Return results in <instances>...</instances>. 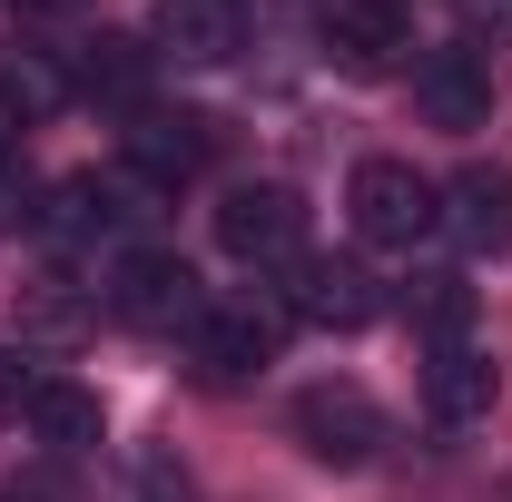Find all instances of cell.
I'll use <instances>...</instances> for the list:
<instances>
[{"instance_id": "1", "label": "cell", "mask_w": 512, "mask_h": 502, "mask_svg": "<svg viewBox=\"0 0 512 502\" xmlns=\"http://www.w3.org/2000/svg\"><path fill=\"white\" fill-rule=\"evenodd\" d=\"M345 207H355V237L365 247H424L444 227V188L414 158H365L355 188H345Z\"/></svg>"}, {"instance_id": "2", "label": "cell", "mask_w": 512, "mask_h": 502, "mask_svg": "<svg viewBox=\"0 0 512 502\" xmlns=\"http://www.w3.org/2000/svg\"><path fill=\"white\" fill-rule=\"evenodd\" d=\"M207 306H217V296H207V276H197L188 256H168V247L119 256V276H109V315L138 325V335H188Z\"/></svg>"}, {"instance_id": "3", "label": "cell", "mask_w": 512, "mask_h": 502, "mask_svg": "<svg viewBox=\"0 0 512 502\" xmlns=\"http://www.w3.org/2000/svg\"><path fill=\"white\" fill-rule=\"evenodd\" d=\"M286 325H296L286 306L227 296V306H207V315L188 325V355H197V375H207V384H247V375H266V365H276Z\"/></svg>"}, {"instance_id": "4", "label": "cell", "mask_w": 512, "mask_h": 502, "mask_svg": "<svg viewBox=\"0 0 512 502\" xmlns=\"http://www.w3.org/2000/svg\"><path fill=\"white\" fill-rule=\"evenodd\" d=\"M316 30H325V60L355 69V79H394V69L424 50L404 0H316Z\"/></svg>"}, {"instance_id": "5", "label": "cell", "mask_w": 512, "mask_h": 502, "mask_svg": "<svg viewBox=\"0 0 512 502\" xmlns=\"http://www.w3.org/2000/svg\"><path fill=\"white\" fill-rule=\"evenodd\" d=\"M128 148V178L148 197H178L188 178H207V158H217V119H197V109H138L119 128Z\"/></svg>"}, {"instance_id": "6", "label": "cell", "mask_w": 512, "mask_h": 502, "mask_svg": "<svg viewBox=\"0 0 512 502\" xmlns=\"http://www.w3.org/2000/svg\"><path fill=\"white\" fill-rule=\"evenodd\" d=\"M217 247L237 266H296L306 256V197L256 178V188H227L217 197Z\"/></svg>"}, {"instance_id": "7", "label": "cell", "mask_w": 512, "mask_h": 502, "mask_svg": "<svg viewBox=\"0 0 512 502\" xmlns=\"http://www.w3.org/2000/svg\"><path fill=\"white\" fill-rule=\"evenodd\" d=\"M384 434H394V424H384V404L365 384H306V394H296V443H306L316 463H335V473L375 463Z\"/></svg>"}, {"instance_id": "8", "label": "cell", "mask_w": 512, "mask_h": 502, "mask_svg": "<svg viewBox=\"0 0 512 502\" xmlns=\"http://www.w3.org/2000/svg\"><path fill=\"white\" fill-rule=\"evenodd\" d=\"M286 276H296V286H286V315H306V325H325V335H355V325L384 315V286H375L365 256H316L306 247Z\"/></svg>"}, {"instance_id": "9", "label": "cell", "mask_w": 512, "mask_h": 502, "mask_svg": "<svg viewBox=\"0 0 512 502\" xmlns=\"http://www.w3.org/2000/svg\"><path fill=\"white\" fill-rule=\"evenodd\" d=\"M414 109L434 128H483L493 119V69H483V50H473V40L424 50V60H414Z\"/></svg>"}, {"instance_id": "10", "label": "cell", "mask_w": 512, "mask_h": 502, "mask_svg": "<svg viewBox=\"0 0 512 502\" xmlns=\"http://www.w3.org/2000/svg\"><path fill=\"white\" fill-rule=\"evenodd\" d=\"M237 40H247L237 0H158V30H148V50H158V60H178V69L237 60Z\"/></svg>"}, {"instance_id": "11", "label": "cell", "mask_w": 512, "mask_h": 502, "mask_svg": "<svg viewBox=\"0 0 512 502\" xmlns=\"http://www.w3.org/2000/svg\"><path fill=\"white\" fill-rule=\"evenodd\" d=\"M444 227L463 237V256H512V168H463L444 188Z\"/></svg>"}, {"instance_id": "12", "label": "cell", "mask_w": 512, "mask_h": 502, "mask_svg": "<svg viewBox=\"0 0 512 502\" xmlns=\"http://www.w3.org/2000/svg\"><path fill=\"white\" fill-rule=\"evenodd\" d=\"M148 69H158V50L138 40V30H99L89 50H79V69H69V89L79 99H109V109H148Z\"/></svg>"}, {"instance_id": "13", "label": "cell", "mask_w": 512, "mask_h": 502, "mask_svg": "<svg viewBox=\"0 0 512 502\" xmlns=\"http://www.w3.org/2000/svg\"><path fill=\"white\" fill-rule=\"evenodd\" d=\"M128 217H148V207H128L119 178H60V188L40 197V227L60 247H99V237H119Z\"/></svg>"}, {"instance_id": "14", "label": "cell", "mask_w": 512, "mask_h": 502, "mask_svg": "<svg viewBox=\"0 0 512 502\" xmlns=\"http://www.w3.org/2000/svg\"><path fill=\"white\" fill-rule=\"evenodd\" d=\"M424 414H434V424H483V414H493V365H483L473 345H434V365H424Z\"/></svg>"}, {"instance_id": "15", "label": "cell", "mask_w": 512, "mask_h": 502, "mask_svg": "<svg viewBox=\"0 0 512 502\" xmlns=\"http://www.w3.org/2000/svg\"><path fill=\"white\" fill-rule=\"evenodd\" d=\"M0 99H10L20 119L40 128V119H50V109L69 99V69L50 60V50H30V40H10V50H0Z\"/></svg>"}, {"instance_id": "16", "label": "cell", "mask_w": 512, "mask_h": 502, "mask_svg": "<svg viewBox=\"0 0 512 502\" xmlns=\"http://www.w3.org/2000/svg\"><path fill=\"white\" fill-rule=\"evenodd\" d=\"M89 315H99V306H89L69 276L20 286V335H30V345H79V335H89Z\"/></svg>"}, {"instance_id": "17", "label": "cell", "mask_w": 512, "mask_h": 502, "mask_svg": "<svg viewBox=\"0 0 512 502\" xmlns=\"http://www.w3.org/2000/svg\"><path fill=\"white\" fill-rule=\"evenodd\" d=\"M30 424L79 453V443H99V394H89V384H69V375H40V384H30Z\"/></svg>"}, {"instance_id": "18", "label": "cell", "mask_w": 512, "mask_h": 502, "mask_svg": "<svg viewBox=\"0 0 512 502\" xmlns=\"http://www.w3.org/2000/svg\"><path fill=\"white\" fill-rule=\"evenodd\" d=\"M404 315H414V325H424V335H463V325H473V286H463V276H414V286H404Z\"/></svg>"}, {"instance_id": "19", "label": "cell", "mask_w": 512, "mask_h": 502, "mask_svg": "<svg viewBox=\"0 0 512 502\" xmlns=\"http://www.w3.org/2000/svg\"><path fill=\"white\" fill-rule=\"evenodd\" d=\"M10 227H40V188H30V168L0 148V237H10Z\"/></svg>"}, {"instance_id": "20", "label": "cell", "mask_w": 512, "mask_h": 502, "mask_svg": "<svg viewBox=\"0 0 512 502\" xmlns=\"http://www.w3.org/2000/svg\"><path fill=\"white\" fill-rule=\"evenodd\" d=\"M463 30L473 40H512V0H463Z\"/></svg>"}, {"instance_id": "21", "label": "cell", "mask_w": 512, "mask_h": 502, "mask_svg": "<svg viewBox=\"0 0 512 502\" xmlns=\"http://www.w3.org/2000/svg\"><path fill=\"white\" fill-rule=\"evenodd\" d=\"M30 384H40V375H20V355H0V414H10V404H30Z\"/></svg>"}, {"instance_id": "22", "label": "cell", "mask_w": 512, "mask_h": 502, "mask_svg": "<svg viewBox=\"0 0 512 502\" xmlns=\"http://www.w3.org/2000/svg\"><path fill=\"white\" fill-rule=\"evenodd\" d=\"M148 502H188V483H178L168 463H148Z\"/></svg>"}, {"instance_id": "23", "label": "cell", "mask_w": 512, "mask_h": 502, "mask_svg": "<svg viewBox=\"0 0 512 502\" xmlns=\"http://www.w3.org/2000/svg\"><path fill=\"white\" fill-rule=\"evenodd\" d=\"M20 10H40V20H79L89 0H20Z\"/></svg>"}, {"instance_id": "24", "label": "cell", "mask_w": 512, "mask_h": 502, "mask_svg": "<svg viewBox=\"0 0 512 502\" xmlns=\"http://www.w3.org/2000/svg\"><path fill=\"white\" fill-rule=\"evenodd\" d=\"M20 128H30V119H20V109H10V99H0V148H10V138H20Z\"/></svg>"}]
</instances>
